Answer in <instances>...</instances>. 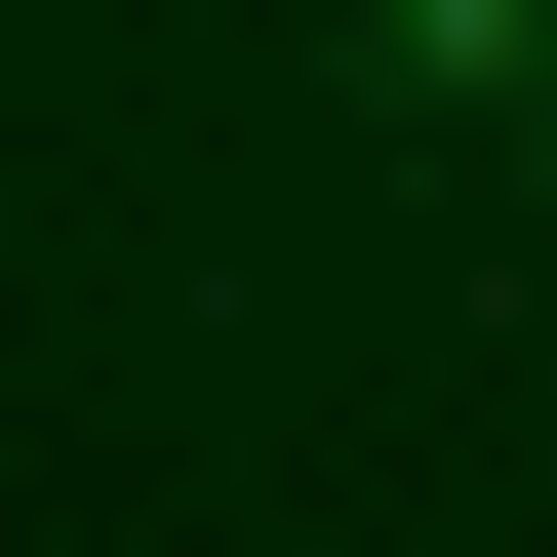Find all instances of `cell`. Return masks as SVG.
<instances>
[{"label":"cell","instance_id":"obj_1","mask_svg":"<svg viewBox=\"0 0 557 557\" xmlns=\"http://www.w3.org/2000/svg\"><path fill=\"white\" fill-rule=\"evenodd\" d=\"M398 81L438 120H557V0H398Z\"/></svg>","mask_w":557,"mask_h":557}]
</instances>
